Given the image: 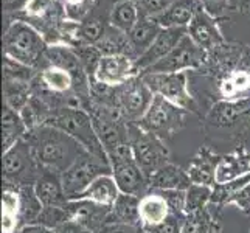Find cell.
Here are the masks:
<instances>
[{"instance_id":"20","label":"cell","mask_w":250,"mask_h":233,"mask_svg":"<svg viewBox=\"0 0 250 233\" xmlns=\"http://www.w3.org/2000/svg\"><path fill=\"white\" fill-rule=\"evenodd\" d=\"M191 184L193 182L187 169L177 167L172 162H168L167 165H163L148 179L149 190H159V191H167V190L187 191Z\"/></svg>"},{"instance_id":"40","label":"cell","mask_w":250,"mask_h":233,"mask_svg":"<svg viewBox=\"0 0 250 233\" xmlns=\"http://www.w3.org/2000/svg\"><path fill=\"white\" fill-rule=\"evenodd\" d=\"M135 2L140 8L142 16L156 17L165 11L171 3H174L176 0H135Z\"/></svg>"},{"instance_id":"35","label":"cell","mask_w":250,"mask_h":233,"mask_svg":"<svg viewBox=\"0 0 250 233\" xmlns=\"http://www.w3.org/2000/svg\"><path fill=\"white\" fill-rule=\"evenodd\" d=\"M25 13L28 17L33 19H42L47 23H59V11H61V6H59L58 0H27L23 6Z\"/></svg>"},{"instance_id":"1","label":"cell","mask_w":250,"mask_h":233,"mask_svg":"<svg viewBox=\"0 0 250 233\" xmlns=\"http://www.w3.org/2000/svg\"><path fill=\"white\" fill-rule=\"evenodd\" d=\"M25 139L30 143L39 167L61 176L83 154L87 152L68 134L48 125L27 132Z\"/></svg>"},{"instance_id":"3","label":"cell","mask_w":250,"mask_h":233,"mask_svg":"<svg viewBox=\"0 0 250 233\" xmlns=\"http://www.w3.org/2000/svg\"><path fill=\"white\" fill-rule=\"evenodd\" d=\"M47 125L55 126L64 131L65 134H68L87 152L107 160L104 148H103V145L98 139L97 131H95L92 123V117L87 110L68 109V107L61 109L55 112V115L50 118V122Z\"/></svg>"},{"instance_id":"13","label":"cell","mask_w":250,"mask_h":233,"mask_svg":"<svg viewBox=\"0 0 250 233\" xmlns=\"http://www.w3.org/2000/svg\"><path fill=\"white\" fill-rule=\"evenodd\" d=\"M68 221L78 224L89 233H101L109 226L110 207L87 199H68L65 204Z\"/></svg>"},{"instance_id":"17","label":"cell","mask_w":250,"mask_h":233,"mask_svg":"<svg viewBox=\"0 0 250 233\" xmlns=\"http://www.w3.org/2000/svg\"><path fill=\"white\" fill-rule=\"evenodd\" d=\"M222 155L213 151L208 145H204L196 152V155L189 162L187 172L193 184L214 187L216 185V172Z\"/></svg>"},{"instance_id":"27","label":"cell","mask_w":250,"mask_h":233,"mask_svg":"<svg viewBox=\"0 0 250 233\" xmlns=\"http://www.w3.org/2000/svg\"><path fill=\"white\" fill-rule=\"evenodd\" d=\"M218 92L221 100H243L250 97V73L243 68H235L221 78Z\"/></svg>"},{"instance_id":"25","label":"cell","mask_w":250,"mask_h":233,"mask_svg":"<svg viewBox=\"0 0 250 233\" xmlns=\"http://www.w3.org/2000/svg\"><path fill=\"white\" fill-rule=\"evenodd\" d=\"M211 205V204H210ZM208 207L193 213H188L185 216L182 233H221V207H214V213Z\"/></svg>"},{"instance_id":"31","label":"cell","mask_w":250,"mask_h":233,"mask_svg":"<svg viewBox=\"0 0 250 233\" xmlns=\"http://www.w3.org/2000/svg\"><path fill=\"white\" fill-rule=\"evenodd\" d=\"M97 48L101 51L103 55H127V56H134V50L131 42H129L127 34L120 31L115 27H107L104 36L101 38V41L97 44Z\"/></svg>"},{"instance_id":"18","label":"cell","mask_w":250,"mask_h":233,"mask_svg":"<svg viewBox=\"0 0 250 233\" xmlns=\"http://www.w3.org/2000/svg\"><path fill=\"white\" fill-rule=\"evenodd\" d=\"M246 174H250V151L241 143L231 152L222 155L216 172V184H227Z\"/></svg>"},{"instance_id":"14","label":"cell","mask_w":250,"mask_h":233,"mask_svg":"<svg viewBox=\"0 0 250 233\" xmlns=\"http://www.w3.org/2000/svg\"><path fill=\"white\" fill-rule=\"evenodd\" d=\"M135 59L127 55H103L95 72V80L109 87H120L132 78L139 76Z\"/></svg>"},{"instance_id":"24","label":"cell","mask_w":250,"mask_h":233,"mask_svg":"<svg viewBox=\"0 0 250 233\" xmlns=\"http://www.w3.org/2000/svg\"><path fill=\"white\" fill-rule=\"evenodd\" d=\"M162 25L157 22L156 17L151 16H140L139 22L135 23V27L129 31L127 38L131 42L135 61L139 59L140 55H143L146 50L151 47V44L156 38L159 36V33L162 31Z\"/></svg>"},{"instance_id":"33","label":"cell","mask_w":250,"mask_h":233,"mask_svg":"<svg viewBox=\"0 0 250 233\" xmlns=\"http://www.w3.org/2000/svg\"><path fill=\"white\" fill-rule=\"evenodd\" d=\"M31 98V83L3 80V105L21 112Z\"/></svg>"},{"instance_id":"9","label":"cell","mask_w":250,"mask_h":233,"mask_svg":"<svg viewBox=\"0 0 250 233\" xmlns=\"http://www.w3.org/2000/svg\"><path fill=\"white\" fill-rule=\"evenodd\" d=\"M154 95H160L172 105L185 109L189 114H199V106L188 90L187 72L176 73H143L140 75Z\"/></svg>"},{"instance_id":"10","label":"cell","mask_w":250,"mask_h":233,"mask_svg":"<svg viewBox=\"0 0 250 233\" xmlns=\"http://www.w3.org/2000/svg\"><path fill=\"white\" fill-rule=\"evenodd\" d=\"M207 59H208V51L197 45L187 33L179 41V44L162 61L154 64L143 73H176V72L199 70L207 63Z\"/></svg>"},{"instance_id":"47","label":"cell","mask_w":250,"mask_h":233,"mask_svg":"<svg viewBox=\"0 0 250 233\" xmlns=\"http://www.w3.org/2000/svg\"><path fill=\"white\" fill-rule=\"evenodd\" d=\"M236 68H243L250 73V48H246L243 53H239V63Z\"/></svg>"},{"instance_id":"44","label":"cell","mask_w":250,"mask_h":233,"mask_svg":"<svg viewBox=\"0 0 250 233\" xmlns=\"http://www.w3.org/2000/svg\"><path fill=\"white\" fill-rule=\"evenodd\" d=\"M17 233H56V230L34 222V224H28V226H23Z\"/></svg>"},{"instance_id":"26","label":"cell","mask_w":250,"mask_h":233,"mask_svg":"<svg viewBox=\"0 0 250 233\" xmlns=\"http://www.w3.org/2000/svg\"><path fill=\"white\" fill-rule=\"evenodd\" d=\"M120 193L122 191H120L114 176L104 174V176H100L98 179H95L76 199H87L95 204L112 207V204L117 201Z\"/></svg>"},{"instance_id":"8","label":"cell","mask_w":250,"mask_h":233,"mask_svg":"<svg viewBox=\"0 0 250 233\" xmlns=\"http://www.w3.org/2000/svg\"><path fill=\"white\" fill-rule=\"evenodd\" d=\"M107 160L112 168V176L122 193L143 197L149 191L148 179L145 177L140 167L137 165L131 143L120 146L114 152H110L107 155Z\"/></svg>"},{"instance_id":"43","label":"cell","mask_w":250,"mask_h":233,"mask_svg":"<svg viewBox=\"0 0 250 233\" xmlns=\"http://www.w3.org/2000/svg\"><path fill=\"white\" fill-rule=\"evenodd\" d=\"M202 8L210 13L213 17L216 14H221L224 11H227V6H229V0H199Z\"/></svg>"},{"instance_id":"45","label":"cell","mask_w":250,"mask_h":233,"mask_svg":"<svg viewBox=\"0 0 250 233\" xmlns=\"http://www.w3.org/2000/svg\"><path fill=\"white\" fill-rule=\"evenodd\" d=\"M55 230H56V233H89V232H85L83 227H80L78 224H75L72 221H67V222L61 224V226Z\"/></svg>"},{"instance_id":"39","label":"cell","mask_w":250,"mask_h":233,"mask_svg":"<svg viewBox=\"0 0 250 233\" xmlns=\"http://www.w3.org/2000/svg\"><path fill=\"white\" fill-rule=\"evenodd\" d=\"M185 216L187 214L171 212L169 216L165 221L157 224V226L143 229V233H182V226H184Z\"/></svg>"},{"instance_id":"30","label":"cell","mask_w":250,"mask_h":233,"mask_svg":"<svg viewBox=\"0 0 250 233\" xmlns=\"http://www.w3.org/2000/svg\"><path fill=\"white\" fill-rule=\"evenodd\" d=\"M140 8L135 0H117L110 11V25L129 34L140 19Z\"/></svg>"},{"instance_id":"37","label":"cell","mask_w":250,"mask_h":233,"mask_svg":"<svg viewBox=\"0 0 250 233\" xmlns=\"http://www.w3.org/2000/svg\"><path fill=\"white\" fill-rule=\"evenodd\" d=\"M106 28L103 25L100 19H90L80 23V30H78V42L80 44H90V45H97L101 41V38L104 36Z\"/></svg>"},{"instance_id":"5","label":"cell","mask_w":250,"mask_h":233,"mask_svg":"<svg viewBox=\"0 0 250 233\" xmlns=\"http://www.w3.org/2000/svg\"><path fill=\"white\" fill-rule=\"evenodd\" d=\"M39 176L41 167L25 137L3 152V187H33Z\"/></svg>"},{"instance_id":"7","label":"cell","mask_w":250,"mask_h":233,"mask_svg":"<svg viewBox=\"0 0 250 233\" xmlns=\"http://www.w3.org/2000/svg\"><path fill=\"white\" fill-rule=\"evenodd\" d=\"M129 143L137 165L140 167L146 179L171 162L165 142L157 135L143 131L139 125H129Z\"/></svg>"},{"instance_id":"28","label":"cell","mask_w":250,"mask_h":233,"mask_svg":"<svg viewBox=\"0 0 250 233\" xmlns=\"http://www.w3.org/2000/svg\"><path fill=\"white\" fill-rule=\"evenodd\" d=\"M21 226V196L17 188L3 187L2 194V233H17Z\"/></svg>"},{"instance_id":"4","label":"cell","mask_w":250,"mask_h":233,"mask_svg":"<svg viewBox=\"0 0 250 233\" xmlns=\"http://www.w3.org/2000/svg\"><path fill=\"white\" fill-rule=\"evenodd\" d=\"M188 114L189 112L172 105L160 95H154L151 106L139 122V126L143 131L157 135L159 139L167 142L185 126Z\"/></svg>"},{"instance_id":"38","label":"cell","mask_w":250,"mask_h":233,"mask_svg":"<svg viewBox=\"0 0 250 233\" xmlns=\"http://www.w3.org/2000/svg\"><path fill=\"white\" fill-rule=\"evenodd\" d=\"M67 221H68L67 210L65 205H62V207H44V210L39 214L36 222L42 224V226H47L50 229H58L61 224Z\"/></svg>"},{"instance_id":"12","label":"cell","mask_w":250,"mask_h":233,"mask_svg":"<svg viewBox=\"0 0 250 233\" xmlns=\"http://www.w3.org/2000/svg\"><path fill=\"white\" fill-rule=\"evenodd\" d=\"M152 100L154 93L140 75L117 87V105L127 125H139L148 112Z\"/></svg>"},{"instance_id":"41","label":"cell","mask_w":250,"mask_h":233,"mask_svg":"<svg viewBox=\"0 0 250 233\" xmlns=\"http://www.w3.org/2000/svg\"><path fill=\"white\" fill-rule=\"evenodd\" d=\"M226 205H235L246 216H250V184L243 187L227 201Z\"/></svg>"},{"instance_id":"22","label":"cell","mask_w":250,"mask_h":233,"mask_svg":"<svg viewBox=\"0 0 250 233\" xmlns=\"http://www.w3.org/2000/svg\"><path fill=\"white\" fill-rule=\"evenodd\" d=\"M139 210H140L142 230L146 227L157 226V224L165 221L171 213L167 199L157 190H149L143 197H140Z\"/></svg>"},{"instance_id":"34","label":"cell","mask_w":250,"mask_h":233,"mask_svg":"<svg viewBox=\"0 0 250 233\" xmlns=\"http://www.w3.org/2000/svg\"><path fill=\"white\" fill-rule=\"evenodd\" d=\"M21 196V226H28L38 221L39 214L44 210V205L39 201V197L33 187H21L17 188Z\"/></svg>"},{"instance_id":"16","label":"cell","mask_w":250,"mask_h":233,"mask_svg":"<svg viewBox=\"0 0 250 233\" xmlns=\"http://www.w3.org/2000/svg\"><path fill=\"white\" fill-rule=\"evenodd\" d=\"M187 30H188L189 38H191L199 47L208 51V53L211 50L222 47L224 44V38L216 23V19H214L210 13H207L204 8H201V10L196 13V16L193 17V21L189 22Z\"/></svg>"},{"instance_id":"48","label":"cell","mask_w":250,"mask_h":233,"mask_svg":"<svg viewBox=\"0 0 250 233\" xmlns=\"http://www.w3.org/2000/svg\"><path fill=\"white\" fill-rule=\"evenodd\" d=\"M85 2V0H65V3L68 6H80Z\"/></svg>"},{"instance_id":"36","label":"cell","mask_w":250,"mask_h":233,"mask_svg":"<svg viewBox=\"0 0 250 233\" xmlns=\"http://www.w3.org/2000/svg\"><path fill=\"white\" fill-rule=\"evenodd\" d=\"M211 194L213 187L191 184L185 191V213L188 214L208 207L211 204Z\"/></svg>"},{"instance_id":"23","label":"cell","mask_w":250,"mask_h":233,"mask_svg":"<svg viewBox=\"0 0 250 233\" xmlns=\"http://www.w3.org/2000/svg\"><path fill=\"white\" fill-rule=\"evenodd\" d=\"M201 8L202 5L199 0H176L162 14L156 16V19L163 28H171V27L187 28Z\"/></svg>"},{"instance_id":"19","label":"cell","mask_w":250,"mask_h":233,"mask_svg":"<svg viewBox=\"0 0 250 233\" xmlns=\"http://www.w3.org/2000/svg\"><path fill=\"white\" fill-rule=\"evenodd\" d=\"M39 201L44 207H62L68 202V197L64 191L61 174L41 168V176L34 184Z\"/></svg>"},{"instance_id":"29","label":"cell","mask_w":250,"mask_h":233,"mask_svg":"<svg viewBox=\"0 0 250 233\" xmlns=\"http://www.w3.org/2000/svg\"><path fill=\"white\" fill-rule=\"evenodd\" d=\"M2 139H3V152L11 149L13 146L21 142L27 135L28 129L25 126L21 114L11 109L10 106L3 105V115H2Z\"/></svg>"},{"instance_id":"6","label":"cell","mask_w":250,"mask_h":233,"mask_svg":"<svg viewBox=\"0 0 250 233\" xmlns=\"http://www.w3.org/2000/svg\"><path fill=\"white\" fill-rule=\"evenodd\" d=\"M250 123V97L243 100H219L205 115V127L213 131L230 132V139L246 134Z\"/></svg>"},{"instance_id":"21","label":"cell","mask_w":250,"mask_h":233,"mask_svg":"<svg viewBox=\"0 0 250 233\" xmlns=\"http://www.w3.org/2000/svg\"><path fill=\"white\" fill-rule=\"evenodd\" d=\"M139 207H140V197L120 193L117 201L110 207L109 226L114 224V226H127V227L142 229Z\"/></svg>"},{"instance_id":"42","label":"cell","mask_w":250,"mask_h":233,"mask_svg":"<svg viewBox=\"0 0 250 233\" xmlns=\"http://www.w3.org/2000/svg\"><path fill=\"white\" fill-rule=\"evenodd\" d=\"M159 191V190H157ZM163 197L167 199L171 212L187 214L185 213V191H177V190H167V191H160Z\"/></svg>"},{"instance_id":"32","label":"cell","mask_w":250,"mask_h":233,"mask_svg":"<svg viewBox=\"0 0 250 233\" xmlns=\"http://www.w3.org/2000/svg\"><path fill=\"white\" fill-rule=\"evenodd\" d=\"M39 80L48 90L58 95H67L73 90V76L61 67L48 65L39 72Z\"/></svg>"},{"instance_id":"15","label":"cell","mask_w":250,"mask_h":233,"mask_svg":"<svg viewBox=\"0 0 250 233\" xmlns=\"http://www.w3.org/2000/svg\"><path fill=\"white\" fill-rule=\"evenodd\" d=\"M187 33H188V30L182 28V27L162 28V31L159 33L156 41L151 44V47L146 50L143 55H140L139 59L135 61L139 73L142 75L143 72L148 70L149 67H152L154 64L162 61V59L179 44V41L182 39Z\"/></svg>"},{"instance_id":"2","label":"cell","mask_w":250,"mask_h":233,"mask_svg":"<svg viewBox=\"0 0 250 233\" xmlns=\"http://www.w3.org/2000/svg\"><path fill=\"white\" fill-rule=\"evenodd\" d=\"M47 41L38 28L23 21H16L6 28L3 36V55L28 67L45 68ZM41 68V70H42Z\"/></svg>"},{"instance_id":"46","label":"cell","mask_w":250,"mask_h":233,"mask_svg":"<svg viewBox=\"0 0 250 233\" xmlns=\"http://www.w3.org/2000/svg\"><path fill=\"white\" fill-rule=\"evenodd\" d=\"M101 233H143V230L142 229H137V227L114 226V224H110V226H107Z\"/></svg>"},{"instance_id":"11","label":"cell","mask_w":250,"mask_h":233,"mask_svg":"<svg viewBox=\"0 0 250 233\" xmlns=\"http://www.w3.org/2000/svg\"><path fill=\"white\" fill-rule=\"evenodd\" d=\"M104 174H112V168L107 160L97 157L90 152L83 154L61 176L67 197L76 199L95 179Z\"/></svg>"}]
</instances>
